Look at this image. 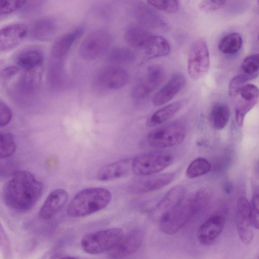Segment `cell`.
<instances>
[{
  "instance_id": "16",
  "label": "cell",
  "mask_w": 259,
  "mask_h": 259,
  "mask_svg": "<svg viewBox=\"0 0 259 259\" xmlns=\"http://www.w3.org/2000/svg\"><path fill=\"white\" fill-rule=\"evenodd\" d=\"M225 223V218L222 214H215L208 218L198 229V242L203 245L211 244L222 233Z\"/></svg>"
},
{
  "instance_id": "31",
  "label": "cell",
  "mask_w": 259,
  "mask_h": 259,
  "mask_svg": "<svg viewBox=\"0 0 259 259\" xmlns=\"http://www.w3.org/2000/svg\"><path fill=\"white\" fill-rule=\"evenodd\" d=\"M259 56L258 54L249 55L244 59L241 64V73L248 80L256 78L259 73Z\"/></svg>"
},
{
  "instance_id": "18",
  "label": "cell",
  "mask_w": 259,
  "mask_h": 259,
  "mask_svg": "<svg viewBox=\"0 0 259 259\" xmlns=\"http://www.w3.org/2000/svg\"><path fill=\"white\" fill-rule=\"evenodd\" d=\"M185 190L181 186L172 188L153 208L152 218L159 221L181 202L185 196Z\"/></svg>"
},
{
  "instance_id": "10",
  "label": "cell",
  "mask_w": 259,
  "mask_h": 259,
  "mask_svg": "<svg viewBox=\"0 0 259 259\" xmlns=\"http://www.w3.org/2000/svg\"><path fill=\"white\" fill-rule=\"evenodd\" d=\"M235 221L238 233L241 241L250 244L253 239V231L250 203L246 197L238 198L236 207Z\"/></svg>"
},
{
  "instance_id": "35",
  "label": "cell",
  "mask_w": 259,
  "mask_h": 259,
  "mask_svg": "<svg viewBox=\"0 0 259 259\" xmlns=\"http://www.w3.org/2000/svg\"><path fill=\"white\" fill-rule=\"evenodd\" d=\"M248 81L247 78L242 73L234 76L229 84V95L231 97L237 96L242 86Z\"/></svg>"
},
{
  "instance_id": "6",
  "label": "cell",
  "mask_w": 259,
  "mask_h": 259,
  "mask_svg": "<svg viewBox=\"0 0 259 259\" xmlns=\"http://www.w3.org/2000/svg\"><path fill=\"white\" fill-rule=\"evenodd\" d=\"M171 153L155 151L143 153L132 159L131 169L137 176L158 174L174 161Z\"/></svg>"
},
{
  "instance_id": "17",
  "label": "cell",
  "mask_w": 259,
  "mask_h": 259,
  "mask_svg": "<svg viewBox=\"0 0 259 259\" xmlns=\"http://www.w3.org/2000/svg\"><path fill=\"white\" fill-rule=\"evenodd\" d=\"M28 28L24 24L8 25L0 30V52L9 51L17 47L26 37Z\"/></svg>"
},
{
  "instance_id": "14",
  "label": "cell",
  "mask_w": 259,
  "mask_h": 259,
  "mask_svg": "<svg viewBox=\"0 0 259 259\" xmlns=\"http://www.w3.org/2000/svg\"><path fill=\"white\" fill-rule=\"evenodd\" d=\"M238 95L240 99L235 108V120L238 127L241 128L246 115L258 102V89L253 84H244Z\"/></svg>"
},
{
  "instance_id": "7",
  "label": "cell",
  "mask_w": 259,
  "mask_h": 259,
  "mask_svg": "<svg viewBox=\"0 0 259 259\" xmlns=\"http://www.w3.org/2000/svg\"><path fill=\"white\" fill-rule=\"evenodd\" d=\"M112 43L109 32L98 29L88 34L81 42L79 54L83 59L93 60L103 56L108 51Z\"/></svg>"
},
{
  "instance_id": "22",
  "label": "cell",
  "mask_w": 259,
  "mask_h": 259,
  "mask_svg": "<svg viewBox=\"0 0 259 259\" xmlns=\"http://www.w3.org/2000/svg\"><path fill=\"white\" fill-rule=\"evenodd\" d=\"M170 45L167 40L161 36L151 35L140 49L144 59L149 60L167 55L170 52Z\"/></svg>"
},
{
  "instance_id": "23",
  "label": "cell",
  "mask_w": 259,
  "mask_h": 259,
  "mask_svg": "<svg viewBox=\"0 0 259 259\" xmlns=\"http://www.w3.org/2000/svg\"><path fill=\"white\" fill-rule=\"evenodd\" d=\"M185 103L186 101L182 100L159 109L149 117L147 125L149 127H153L165 122L180 110Z\"/></svg>"
},
{
  "instance_id": "34",
  "label": "cell",
  "mask_w": 259,
  "mask_h": 259,
  "mask_svg": "<svg viewBox=\"0 0 259 259\" xmlns=\"http://www.w3.org/2000/svg\"><path fill=\"white\" fill-rule=\"evenodd\" d=\"M27 0H0V16L6 15L21 8Z\"/></svg>"
},
{
  "instance_id": "37",
  "label": "cell",
  "mask_w": 259,
  "mask_h": 259,
  "mask_svg": "<svg viewBox=\"0 0 259 259\" xmlns=\"http://www.w3.org/2000/svg\"><path fill=\"white\" fill-rule=\"evenodd\" d=\"M259 201L258 193H255L252 198L251 203H250V209L251 220L253 227L256 229H258V208Z\"/></svg>"
},
{
  "instance_id": "29",
  "label": "cell",
  "mask_w": 259,
  "mask_h": 259,
  "mask_svg": "<svg viewBox=\"0 0 259 259\" xmlns=\"http://www.w3.org/2000/svg\"><path fill=\"white\" fill-rule=\"evenodd\" d=\"M107 59L109 62L114 65L127 64L135 60V55L129 48H116L108 53Z\"/></svg>"
},
{
  "instance_id": "13",
  "label": "cell",
  "mask_w": 259,
  "mask_h": 259,
  "mask_svg": "<svg viewBox=\"0 0 259 259\" xmlns=\"http://www.w3.org/2000/svg\"><path fill=\"white\" fill-rule=\"evenodd\" d=\"M84 29L83 26H79L56 41L51 50V64L64 67V62L72 46L83 33Z\"/></svg>"
},
{
  "instance_id": "39",
  "label": "cell",
  "mask_w": 259,
  "mask_h": 259,
  "mask_svg": "<svg viewBox=\"0 0 259 259\" xmlns=\"http://www.w3.org/2000/svg\"><path fill=\"white\" fill-rule=\"evenodd\" d=\"M0 248L4 254L8 256L11 253L9 238L0 223Z\"/></svg>"
},
{
  "instance_id": "28",
  "label": "cell",
  "mask_w": 259,
  "mask_h": 259,
  "mask_svg": "<svg viewBox=\"0 0 259 259\" xmlns=\"http://www.w3.org/2000/svg\"><path fill=\"white\" fill-rule=\"evenodd\" d=\"M242 45V38L238 33L233 32L224 36L219 41L218 48L223 54L232 55L238 52Z\"/></svg>"
},
{
  "instance_id": "5",
  "label": "cell",
  "mask_w": 259,
  "mask_h": 259,
  "mask_svg": "<svg viewBox=\"0 0 259 259\" xmlns=\"http://www.w3.org/2000/svg\"><path fill=\"white\" fill-rule=\"evenodd\" d=\"M186 133L184 123L174 121L152 130L147 135V142L149 146L154 148L171 147L180 144Z\"/></svg>"
},
{
  "instance_id": "15",
  "label": "cell",
  "mask_w": 259,
  "mask_h": 259,
  "mask_svg": "<svg viewBox=\"0 0 259 259\" xmlns=\"http://www.w3.org/2000/svg\"><path fill=\"white\" fill-rule=\"evenodd\" d=\"M144 235L140 229H135L124 236L119 243L110 250L109 256L112 258H123L131 255L137 251L142 245Z\"/></svg>"
},
{
  "instance_id": "3",
  "label": "cell",
  "mask_w": 259,
  "mask_h": 259,
  "mask_svg": "<svg viewBox=\"0 0 259 259\" xmlns=\"http://www.w3.org/2000/svg\"><path fill=\"white\" fill-rule=\"evenodd\" d=\"M111 199V193L105 188L92 187L82 190L70 201L66 214L75 218L90 215L106 207Z\"/></svg>"
},
{
  "instance_id": "26",
  "label": "cell",
  "mask_w": 259,
  "mask_h": 259,
  "mask_svg": "<svg viewBox=\"0 0 259 259\" xmlns=\"http://www.w3.org/2000/svg\"><path fill=\"white\" fill-rule=\"evenodd\" d=\"M57 30L55 22L50 18H42L36 21L32 28V35L36 39L47 40L52 37Z\"/></svg>"
},
{
  "instance_id": "12",
  "label": "cell",
  "mask_w": 259,
  "mask_h": 259,
  "mask_svg": "<svg viewBox=\"0 0 259 259\" xmlns=\"http://www.w3.org/2000/svg\"><path fill=\"white\" fill-rule=\"evenodd\" d=\"M130 76L126 70L116 66L101 69L95 76V83L103 89L115 90L124 87L128 82Z\"/></svg>"
},
{
  "instance_id": "30",
  "label": "cell",
  "mask_w": 259,
  "mask_h": 259,
  "mask_svg": "<svg viewBox=\"0 0 259 259\" xmlns=\"http://www.w3.org/2000/svg\"><path fill=\"white\" fill-rule=\"evenodd\" d=\"M211 168V165L208 160L203 157H198L189 164L186 175L188 178H196L208 174Z\"/></svg>"
},
{
  "instance_id": "11",
  "label": "cell",
  "mask_w": 259,
  "mask_h": 259,
  "mask_svg": "<svg viewBox=\"0 0 259 259\" xmlns=\"http://www.w3.org/2000/svg\"><path fill=\"white\" fill-rule=\"evenodd\" d=\"M164 76L163 68L159 65L149 66L142 78L133 88L132 95L137 100L148 97L162 81Z\"/></svg>"
},
{
  "instance_id": "19",
  "label": "cell",
  "mask_w": 259,
  "mask_h": 259,
  "mask_svg": "<svg viewBox=\"0 0 259 259\" xmlns=\"http://www.w3.org/2000/svg\"><path fill=\"white\" fill-rule=\"evenodd\" d=\"M68 197L65 189L59 188L52 191L39 209V217L45 220L51 219L66 204Z\"/></svg>"
},
{
  "instance_id": "1",
  "label": "cell",
  "mask_w": 259,
  "mask_h": 259,
  "mask_svg": "<svg viewBox=\"0 0 259 259\" xmlns=\"http://www.w3.org/2000/svg\"><path fill=\"white\" fill-rule=\"evenodd\" d=\"M42 185L27 170L15 171L6 184L3 199L9 207L19 211L30 209L39 199Z\"/></svg>"
},
{
  "instance_id": "36",
  "label": "cell",
  "mask_w": 259,
  "mask_h": 259,
  "mask_svg": "<svg viewBox=\"0 0 259 259\" xmlns=\"http://www.w3.org/2000/svg\"><path fill=\"white\" fill-rule=\"evenodd\" d=\"M226 0H202L199 5L200 11L205 12L214 11L222 8Z\"/></svg>"
},
{
  "instance_id": "25",
  "label": "cell",
  "mask_w": 259,
  "mask_h": 259,
  "mask_svg": "<svg viewBox=\"0 0 259 259\" xmlns=\"http://www.w3.org/2000/svg\"><path fill=\"white\" fill-rule=\"evenodd\" d=\"M151 35L142 26L133 24L126 29L124 37L130 46L141 49Z\"/></svg>"
},
{
  "instance_id": "38",
  "label": "cell",
  "mask_w": 259,
  "mask_h": 259,
  "mask_svg": "<svg viewBox=\"0 0 259 259\" xmlns=\"http://www.w3.org/2000/svg\"><path fill=\"white\" fill-rule=\"evenodd\" d=\"M12 118V111L9 106L0 100V127L7 125Z\"/></svg>"
},
{
  "instance_id": "4",
  "label": "cell",
  "mask_w": 259,
  "mask_h": 259,
  "mask_svg": "<svg viewBox=\"0 0 259 259\" xmlns=\"http://www.w3.org/2000/svg\"><path fill=\"white\" fill-rule=\"evenodd\" d=\"M123 235L119 228L106 229L85 235L80 246L84 252L90 254H98L110 251L119 243Z\"/></svg>"
},
{
  "instance_id": "2",
  "label": "cell",
  "mask_w": 259,
  "mask_h": 259,
  "mask_svg": "<svg viewBox=\"0 0 259 259\" xmlns=\"http://www.w3.org/2000/svg\"><path fill=\"white\" fill-rule=\"evenodd\" d=\"M210 198V193L206 188H202L187 198L184 197L175 207L160 220L161 231L168 235L177 233L205 207Z\"/></svg>"
},
{
  "instance_id": "27",
  "label": "cell",
  "mask_w": 259,
  "mask_h": 259,
  "mask_svg": "<svg viewBox=\"0 0 259 259\" xmlns=\"http://www.w3.org/2000/svg\"><path fill=\"white\" fill-rule=\"evenodd\" d=\"M43 56L38 51L27 50L21 53L17 57V65L26 71L36 69L43 63Z\"/></svg>"
},
{
  "instance_id": "9",
  "label": "cell",
  "mask_w": 259,
  "mask_h": 259,
  "mask_svg": "<svg viewBox=\"0 0 259 259\" xmlns=\"http://www.w3.org/2000/svg\"><path fill=\"white\" fill-rule=\"evenodd\" d=\"M174 173H163L138 176L128 185V190L133 194H141L161 189L174 179Z\"/></svg>"
},
{
  "instance_id": "33",
  "label": "cell",
  "mask_w": 259,
  "mask_h": 259,
  "mask_svg": "<svg viewBox=\"0 0 259 259\" xmlns=\"http://www.w3.org/2000/svg\"><path fill=\"white\" fill-rule=\"evenodd\" d=\"M152 7L166 12H176L179 8V0H147Z\"/></svg>"
},
{
  "instance_id": "32",
  "label": "cell",
  "mask_w": 259,
  "mask_h": 259,
  "mask_svg": "<svg viewBox=\"0 0 259 259\" xmlns=\"http://www.w3.org/2000/svg\"><path fill=\"white\" fill-rule=\"evenodd\" d=\"M17 144L13 135L0 131V159L12 156L16 151Z\"/></svg>"
},
{
  "instance_id": "40",
  "label": "cell",
  "mask_w": 259,
  "mask_h": 259,
  "mask_svg": "<svg viewBox=\"0 0 259 259\" xmlns=\"http://www.w3.org/2000/svg\"><path fill=\"white\" fill-rule=\"evenodd\" d=\"M19 70V67L16 66H7L1 71L0 77L3 79L11 78L18 72Z\"/></svg>"
},
{
  "instance_id": "21",
  "label": "cell",
  "mask_w": 259,
  "mask_h": 259,
  "mask_svg": "<svg viewBox=\"0 0 259 259\" xmlns=\"http://www.w3.org/2000/svg\"><path fill=\"white\" fill-rule=\"evenodd\" d=\"M131 163L132 159L126 158L108 164L98 170L97 178L101 181H109L122 178L132 170Z\"/></svg>"
},
{
  "instance_id": "8",
  "label": "cell",
  "mask_w": 259,
  "mask_h": 259,
  "mask_svg": "<svg viewBox=\"0 0 259 259\" xmlns=\"http://www.w3.org/2000/svg\"><path fill=\"white\" fill-rule=\"evenodd\" d=\"M210 65L208 48L205 40L199 39L192 44L188 57L187 69L193 79L203 77L208 72Z\"/></svg>"
},
{
  "instance_id": "24",
  "label": "cell",
  "mask_w": 259,
  "mask_h": 259,
  "mask_svg": "<svg viewBox=\"0 0 259 259\" xmlns=\"http://www.w3.org/2000/svg\"><path fill=\"white\" fill-rule=\"evenodd\" d=\"M230 116L229 106L225 103H217L210 110L209 115L210 123L217 130H223L227 125Z\"/></svg>"
},
{
  "instance_id": "20",
  "label": "cell",
  "mask_w": 259,
  "mask_h": 259,
  "mask_svg": "<svg viewBox=\"0 0 259 259\" xmlns=\"http://www.w3.org/2000/svg\"><path fill=\"white\" fill-rule=\"evenodd\" d=\"M185 83V78L182 74L174 75L154 95L153 104L159 106L168 102L184 87Z\"/></svg>"
}]
</instances>
